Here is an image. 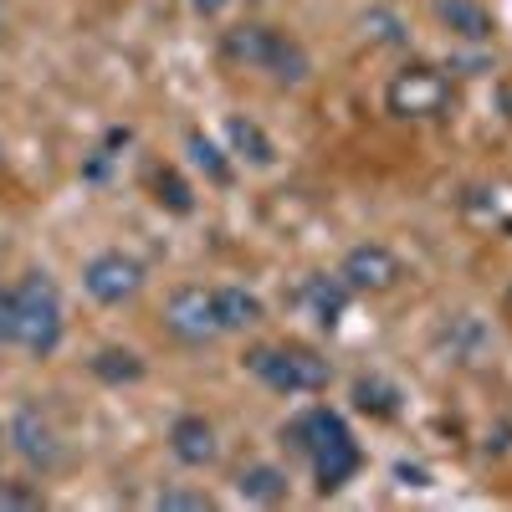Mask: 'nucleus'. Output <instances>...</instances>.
<instances>
[{
    "instance_id": "1",
    "label": "nucleus",
    "mask_w": 512,
    "mask_h": 512,
    "mask_svg": "<svg viewBox=\"0 0 512 512\" xmlns=\"http://www.w3.org/2000/svg\"><path fill=\"white\" fill-rule=\"evenodd\" d=\"M282 446L303 451L313 461V477H318V492L323 497L338 492L344 482H354V472L364 466L354 431L344 425V415L328 410V405H313V410H303L297 420H287L282 425Z\"/></svg>"
},
{
    "instance_id": "2",
    "label": "nucleus",
    "mask_w": 512,
    "mask_h": 512,
    "mask_svg": "<svg viewBox=\"0 0 512 512\" xmlns=\"http://www.w3.org/2000/svg\"><path fill=\"white\" fill-rule=\"evenodd\" d=\"M221 52H226V62L251 67V72H272L277 82H292V88H297V82H308V72H313L303 41L277 31V26H262V21L231 26L221 36Z\"/></svg>"
},
{
    "instance_id": "3",
    "label": "nucleus",
    "mask_w": 512,
    "mask_h": 512,
    "mask_svg": "<svg viewBox=\"0 0 512 512\" xmlns=\"http://www.w3.org/2000/svg\"><path fill=\"white\" fill-rule=\"evenodd\" d=\"M11 344H21L31 359H47L62 344V292L47 272H31L16 287V318H11Z\"/></svg>"
},
{
    "instance_id": "4",
    "label": "nucleus",
    "mask_w": 512,
    "mask_h": 512,
    "mask_svg": "<svg viewBox=\"0 0 512 512\" xmlns=\"http://www.w3.org/2000/svg\"><path fill=\"white\" fill-rule=\"evenodd\" d=\"M246 369L267 384L277 395H318L328 390V359L313 354V349H297V344H282V349H251L246 354Z\"/></svg>"
},
{
    "instance_id": "5",
    "label": "nucleus",
    "mask_w": 512,
    "mask_h": 512,
    "mask_svg": "<svg viewBox=\"0 0 512 512\" xmlns=\"http://www.w3.org/2000/svg\"><path fill=\"white\" fill-rule=\"evenodd\" d=\"M384 108L395 118H441L451 108V82L436 72V67H405L390 77V88H384Z\"/></svg>"
},
{
    "instance_id": "6",
    "label": "nucleus",
    "mask_w": 512,
    "mask_h": 512,
    "mask_svg": "<svg viewBox=\"0 0 512 512\" xmlns=\"http://www.w3.org/2000/svg\"><path fill=\"white\" fill-rule=\"evenodd\" d=\"M164 333L180 338V344H190V349L216 344V338L226 333L221 318H216V287H180V292H169V303H164Z\"/></svg>"
},
{
    "instance_id": "7",
    "label": "nucleus",
    "mask_w": 512,
    "mask_h": 512,
    "mask_svg": "<svg viewBox=\"0 0 512 512\" xmlns=\"http://www.w3.org/2000/svg\"><path fill=\"white\" fill-rule=\"evenodd\" d=\"M82 287H88L93 303L118 308V303H128V297L144 287V267L134 262V256H123V251H98L93 262L82 267Z\"/></svg>"
},
{
    "instance_id": "8",
    "label": "nucleus",
    "mask_w": 512,
    "mask_h": 512,
    "mask_svg": "<svg viewBox=\"0 0 512 512\" xmlns=\"http://www.w3.org/2000/svg\"><path fill=\"white\" fill-rule=\"evenodd\" d=\"M338 277H344L349 292H390L405 272H400V256L390 246H379V241H364L344 256V267H338Z\"/></svg>"
},
{
    "instance_id": "9",
    "label": "nucleus",
    "mask_w": 512,
    "mask_h": 512,
    "mask_svg": "<svg viewBox=\"0 0 512 512\" xmlns=\"http://www.w3.org/2000/svg\"><path fill=\"white\" fill-rule=\"evenodd\" d=\"M11 446L31 461V466H41V472H52L57 466V431L47 425V415H41L36 405H21L16 410V420H11Z\"/></svg>"
},
{
    "instance_id": "10",
    "label": "nucleus",
    "mask_w": 512,
    "mask_h": 512,
    "mask_svg": "<svg viewBox=\"0 0 512 512\" xmlns=\"http://www.w3.org/2000/svg\"><path fill=\"white\" fill-rule=\"evenodd\" d=\"M169 451H175V461H185V466H210L221 456L216 425H210L205 415H180L175 425H169Z\"/></svg>"
},
{
    "instance_id": "11",
    "label": "nucleus",
    "mask_w": 512,
    "mask_h": 512,
    "mask_svg": "<svg viewBox=\"0 0 512 512\" xmlns=\"http://www.w3.org/2000/svg\"><path fill=\"white\" fill-rule=\"evenodd\" d=\"M436 21L461 36V41H487L497 26H492V11L482 6V0H436Z\"/></svg>"
},
{
    "instance_id": "12",
    "label": "nucleus",
    "mask_w": 512,
    "mask_h": 512,
    "mask_svg": "<svg viewBox=\"0 0 512 512\" xmlns=\"http://www.w3.org/2000/svg\"><path fill=\"white\" fill-rule=\"evenodd\" d=\"M297 303L313 308V318L323 328H338V318L349 308V287H344V277H308L303 292H297Z\"/></svg>"
},
{
    "instance_id": "13",
    "label": "nucleus",
    "mask_w": 512,
    "mask_h": 512,
    "mask_svg": "<svg viewBox=\"0 0 512 512\" xmlns=\"http://www.w3.org/2000/svg\"><path fill=\"white\" fill-rule=\"evenodd\" d=\"M236 492H241L246 502L272 507V502L287 497V472H282V466H272V461H256V466H246V472L236 477Z\"/></svg>"
},
{
    "instance_id": "14",
    "label": "nucleus",
    "mask_w": 512,
    "mask_h": 512,
    "mask_svg": "<svg viewBox=\"0 0 512 512\" xmlns=\"http://www.w3.org/2000/svg\"><path fill=\"white\" fill-rule=\"evenodd\" d=\"M216 318L226 333H241L251 323H262V297L246 287H216Z\"/></svg>"
},
{
    "instance_id": "15",
    "label": "nucleus",
    "mask_w": 512,
    "mask_h": 512,
    "mask_svg": "<svg viewBox=\"0 0 512 512\" xmlns=\"http://www.w3.org/2000/svg\"><path fill=\"white\" fill-rule=\"evenodd\" d=\"M226 139H231V149L241 154V159H251V164H272L277 159V149H272V139L262 134V123H251V118H226Z\"/></svg>"
},
{
    "instance_id": "16",
    "label": "nucleus",
    "mask_w": 512,
    "mask_h": 512,
    "mask_svg": "<svg viewBox=\"0 0 512 512\" xmlns=\"http://www.w3.org/2000/svg\"><path fill=\"white\" fill-rule=\"evenodd\" d=\"M154 200L164 210H175V216H190V210H195V195H190L185 175H180V169H169V164L154 169Z\"/></svg>"
},
{
    "instance_id": "17",
    "label": "nucleus",
    "mask_w": 512,
    "mask_h": 512,
    "mask_svg": "<svg viewBox=\"0 0 512 512\" xmlns=\"http://www.w3.org/2000/svg\"><path fill=\"white\" fill-rule=\"evenodd\" d=\"M93 374L103 384H134V379H144V359L128 349H103V354H93Z\"/></svg>"
},
{
    "instance_id": "18",
    "label": "nucleus",
    "mask_w": 512,
    "mask_h": 512,
    "mask_svg": "<svg viewBox=\"0 0 512 512\" xmlns=\"http://www.w3.org/2000/svg\"><path fill=\"white\" fill-rule=\"evenodd\" d=\"M185 144H190V159L205 169L210 180H216V185H231V164H226V154H221L216 144H210V139L200 134V128H190V139H185Z\"/></svg>"
},
{
    "instance_id": "19",
    "label": "nucleus",
    "mask_w": 512,
    "mask_h": 512,
    "mask_svg": "<svg viewBox=\"0 0 512 512\" xmlns=\"http://www.w3.org/2000/svg\"><path fill=\"white\" fill-rule=\"evenodd\" d=\"M395 384H384V379H359L354 384V405L369 410V415H395Z\"/></svg>"
},
{
    "instance_id": "20",
    "label": "nucleus",
    "mask_w": 512,
    "mask_h": 512,
    "mask_svg": "<svg viewBox=\"0 0 512 512\" xmlns=\"http://www.w3.org/2000/svg\"><path fill=\"white\" fill-rule=\"evenodd\" d=\"M0 507H47V497L21 482H0Z\"/></svg>"
},
{
    "instance_id": "21",
    "label": "nucleus",
    "mask_w": 512,
    "mask_h": 512,
    "mask_svg": "<svg viewBox=\"0 0 512 512\" xmlns=\"http://www.w3.org/2000/svg\"><path fill=\"white\" fill-rule=\"evenodd\" d=\"M154 507H169V512H175V507H190V512H205L210 497H205V492H180V487H175V492H159Z\"/></svg>"
},
{
    "instance_id": "22",
    "label": "nucleus",
    "mask_w": 512,
    "mask_h": 512,
    "mask_svg": "<svg viewBox=\"0 0 512 512\" xmlns=\"http://www.w3.org/2000/svg\"><path fill=\"white\" fill-rule=\"evenodd\" d=\"M11 318H16V292L0 287V338H11Z\"/></svg>"
},
{
    "instance_id": "23",
    "label": "nucleus",
    "mask_w": 512,
    "mask_h": 512,
    "mask_svg": "<svg viewBox=\"0 0 512 512\" xmlns=\"http://www.w3.org/2000/svg\"><path fill=\"white\" fill-rule=\"evenodd\" d=\"M364 26H374V36H384V41H400V21H390V16H374Z\"/></svg>"
},
{
    "instance_id": "24",
    "label": "nucleus",
    "mask_w": 512,
    "mask_h": 512,
    "mask_svg": "<svg viewBox=\"0 0 512 512\" xmlns=\"http://www.w3.org/2000/svg\"><path fill=\"white\" fill-rule=\"evenodd\" d=\"M190 6H195L200 16H221V11L231 6V0H190Z\"/></svg>"
},
{
    "instance_id": "25",
    "label": "nucleus",
    "mask_w": 512,
    "mask_h": 512,
    "mask_svg": "<svg viewBox=\"0 0 512 512\" xmlns=\"http://www.w3.org/2000/svg\"><path fill=\"white\" fill-rule=\"evenodd\" d=\"M0 164H6V149H0Z\"/></svg>"
},
{
    "instance_id": "26",
    "label": "nucleus",
    "mask_w": 512,
    "mask_h": 512,
    "mask_svg": "<svg viewBox=\"0 0 512 512\" xmlns=\"http://www.w3.org/2000/svg\"><path fill=\"white\" fill-rule=\"evenodd\" d=\"M0 446H6V436H0Z\"/></svg>"
}]
</instances>
